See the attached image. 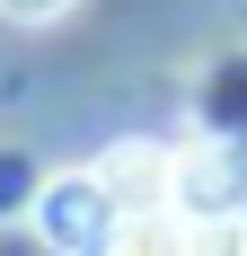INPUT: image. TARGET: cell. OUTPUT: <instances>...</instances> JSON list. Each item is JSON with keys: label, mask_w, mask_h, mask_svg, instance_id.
Segmentation results:
<instances>
[{"label": "cell", "mask_w": 247, "mask_h": 256, "mask_svg": "<svg viewBox=\"0 0 247 256\" xmlns=\"http://www.w3.org/2000/svg\"><path fill=\"white\" fill-rule=\"evenodd\" d=\"M71 0H0V18H26V26H44V18H62Z\"/></svg>", "instance_id": "6"}, {"label": "cell", "mask_w": 247, "mask_h": 256, "mask_svg": "<svg viewBox=\"0 0 247 256\" xmlns=\"http://www.w3.org/2000/svg\"><path fill=\"white\" fill-rule=\"evenodd\" d=\"M194 256H247V221L221 212V221H194Z\"/></svg>", "instance_id": "5"}, {"label": "cell", "mask_w": 247, "mask_h": 256, "mask_svg": "<svg viewBox=\"0 0 247 256\" xmlns=\"http://www.w3.org/2000/svg\"><path fill=\"white\" fill-rule=\"evenodd\" d=\"M88 177L106 186L115 221H132V212H168V194H176V150H159V142H115Z\"/></svg>", "instance_id": "2"}, {"label": "cell", "mask_w": 247, "mask_h": 256, "mask_svg": "<svg viewBox=\"0 0 247 256\" xmlns=\"http://www.w3.org/2000/svg\"><path fill=\"white\" fill-rule=\"evenodd\" d=\"M36 230H44L53 256H80V248H106L115 238V204H106V186L80 168V177H53L36 194Z\"/></svg>", "instance_id": "1"}, {"label": "cell", "mask_w": 247, "mask_h": 256, "mask_svg": "<svg viewBox=\"0 0 247 256\" xmlns=\"http://www.w3.org/2000/svg\"><path fill=\"white\" fill-rule=\"evenodd\" d=\"M106 256H194V221H176V212H132V221H115Z\"/></svg>", "instance_id": "4"}, {"label": "cell", "mask_w": 247, "mask_h": 256, "mask_svg": "<svg viewBox=\"0 0 247 256\" xmlns=\"http://www.w3.org/2000/svg\"><path fill=\"white\" fill-rule=\"evenodd\" d=\"M176 221H221V212H238V159L212 150V142H194V150H176V194H168Z\"/></svg>", "instance_id": "3"}]
</instances>
